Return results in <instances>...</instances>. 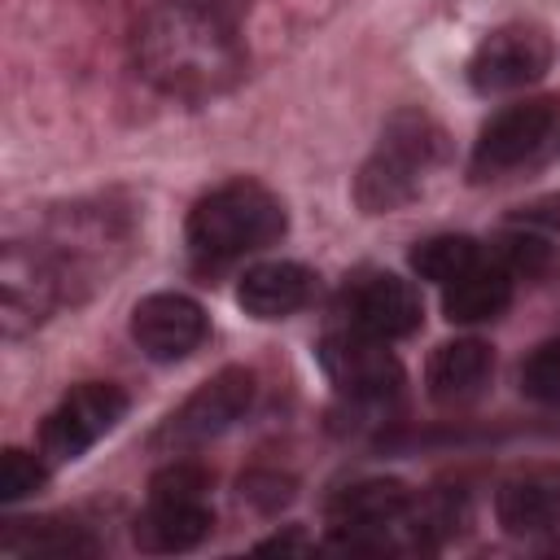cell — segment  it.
I'll return each instance as SVG.
<instances>
[{"mask_svg": "<svg viewBox=\"0 0 560 560\" xmlns=\"http://www.w3.org/2000/svg\"><path fill=\"white\" fill-rule=\"evenodd\" d=\"M131 52L140 79L179 101H210L245 79V44L236 39L232 18L188 4L144 13Z\"/></svg>", "mask_w": 560, "mask_h": 560, "instance_id": "cell-1", "label": "cell"}, {"mask_svg": "<svg viewBox=\"0 0 560 560\" xmlns=\"http://www.w3.org/2000/svg\"><path fill=\"white\" fill-rule=\"evenodd\" d=\"M289 228V214L280 197L254 179H232L206 192L188 214V249L197 262H232L241 254H254L271 241H280Z\"/></svg>", "mask_w": 560, "mask_h": 560, "instance_id": "cell-2", "label": "cell"}, {"mask_svg": "<svg viewBox=\"0 0 560 560\" xmlns=\"http://www.w3.org/2000/svg\"><path fill=\"white\" fill-rule=\"evenodd\" d=\"M442 158V131L433 118L402 109L385 122L381 144L372 149V158L363 162L359 179H354V201L363 214H389L398 206H407L424 175L438 166Z\"/></svg>", "mask_w": 560, "mask_h": 560, "instance_id": "cell-3", "label": "cell"}, {"mask_svg": "<svg viewBox=\"0 0 560 560\" xmlns=\"http://www.w3.org/2000/svg\"><path fill=\"white\" fill-rule=\"evenodd\" d=\"M214 525L210 512V472L192 459H175L149 477V503L136 516L140 551H192Z\"/></svg>", "mask_w": 560, "mask_h": 560, "instance_id": "cell-4", "label": "cell"}, {"mask_svg": "<svg viewBox=\"0 0 560 560\" xmlns=\"http://www.w3.org/2000/svg\"><path fill=\"white\" fill-rule=\"evenodd\" d=\"M411 521H416V503L398 477L354 481L328 503L332 538L346 551H385V547H394V534H407V542L424 547V529H433V525L429 521L411 525Z\"/></svg>", "mask_w": 560, "mask_h": 560, "instance_id": "cell-5", "label": "cell"}, {"mask_svg": "<svg viewBox=\"0 0 560 560\" xmlns=\"http://www.w3.org/2000/svg\"><path fill=\"white\" fill-rule=\"evenodd\" d=\"M70 267L48 245L9 241L0 258V324L4 337H22L39 328L66 298H70Z\"/></svg>", "mask_w": 560, "mask_h": 560, "instance_id": "cell-6", "label": "cell"}, {"mask_svg": "<svg viewBox=\"0 0 560 560\" xmlns=\"http://www.w3.org/2000/svg\"><path fill=\"white\" fill-rule=\"evenodd\" d=\"M127 416V394L114 381H83L74 385L39 429V455L48 464H74L88 455L118 420Z\"/></svg>", "mask_w": 560, "mask_h": 560, "instance_id": "cell-7", "label": "cell"}, {"mask_svg": "<svg viewBox=\"0 0 560 560\" xmlns=\"http://www.w3.org/2000/svg\"><path fill=\"white\" fill-rule=\"evenodd\" d=\"M249 402H254V372L249 368H223L206 385H197L179 402V411L166 416V424L158 429V442L175 446V451L201 446V442L228 433L249 411Z\"/></svg>", "mask_w": 560, "mask_h": 560, "instance_id": "cell-8", "label": "cell"}, {"mask_svg": "<svg viewBox=\"0 0 560 560\" xmlns=\"http://www.w3.org/2000/svg\"><path fill=\"white\" fill-rule=\"evenodd\" d=\"M315 354L324 376L354 402H389L402 389V363L394 359V350H385L381 337H368L359 328L328 332Z\"/></svg>", "mask_w": 560, "mask_h": 560, "instance_id": "cell-9", "label": "cell"}, {"mask_svg": "<svg viewBox=\"0 0 560 560\" xmlns=\"http://www.w3.org/2000/svg\"><path fill=\"white\" fill-rule=\"evenodd\" d=\"M551 70V39L538 26H499L468 57V83L481 96L516 92Z\"/></svg>", "mask_w": 560, "mask_h": 560, "instance_id": "cell-10", "label": "cell"}, {"mask_svg": "<svg viewBox=\"0 0 560 560\" xmlns=\"http://www.w3.org/2000/svg\"><path fill=\"white\" fill-rule=\"evenodd\" d=\"M337 311L346 315L350 328H359L368 337H381V341L407 337L424 319L416 284L394 276V271H359V276H350L341 298H337Z\"/></svg>", "mask_w": 560, "mask_h": 560, "instance_id": "cell-11", "label": "cell"}, {"mask_svg": "<svg viewBox=\"0 0 560 560\" xmlns=\"http://www.w3.org/2000/svg\"><path fill=\"white\" fill-rule=\"evenodd\" d=\"M556 127V105L551 101H516L508 109H499L481 131H477V144H472V175L486 179V175H499L508 166H521L529 153L542 149V140L551 136Z\"/></svg>", "mask_w": 560, "mask_h": 560, "instance_id": "cell-12", "label": "cell"}, {"mask_svg": "<svg viewBox=\"0 0 560 560\" xmlns=\"http://www.w3.org/2000/svg\"><path fill=\"white\" fill-rule=\"evenodd\" d=\"M206 332L210 319L188 293H149L131 311V341L158 363L188 359L206 341Z\"/></svg>", "mask_w": 560, "mask_h": 560, "instance_id": "cell-13", "label": "cell"}, {"mask_svg": "<svg viewBox=\"0 0 560 560\" xmlns=\"http://www.w3.org/2000/svg\"><path fill=\"white\" fill-rule=\"evenodd\" d=\"M311 293H315L311 267L289 262V258H280V262H258V267H249V271L241 276V284H236V302H241V311L254 315V319H289L293 311H302V306L311 302Z\"/></svg>", "mask_w": 560, "mask_h": 560, "instance_id": "cell-14", "label": "cell"}, {"mask_svg": "<svg viewBox=\"0 0 560 560\" xmlns=\"http://www.w3.org/2000/svg\"><path fill=\"white\" fill-rule=\"evenodd\" d=\"M490 368H494L490 346L477 337H459V341H442L429 354L424 381H429V394L438 402H464L490 381Z\"/></svg>", "mask_w": 560, "mask_h": 560, "instance_id": "cell-15", "label": "cell"}, {"mask_svg": "<svg viewBox=\"0 0 560 560\" xmlns=\"http://www.w3.org/2000/svg\"><path fill=\"white\" fill-rule=\"evenodd\" d=\"M512 302V271H503L494 258H481L459 280L442 284V311L451 324H486L499 319Z\"/></svg>", "mask_w": 560, "mask_h": 560, "instance_id": "cell-16", "label": "cell"}, {"mask_svg": "<svg viewBox=\"0 0 560 560\" xmlns=\"http://www.w3.org/2000/svg\"><path fill=\"white\" fill-rule=\"evenodd\" d=\"M494 512L508 534H551L560 529V486L547 477H516L499 490Z\"/></svg>", "mask_w": 560, "mask_h": 560, "instance_id": "cell-17", "label": "cell"}, {"mask_svg": "<svg viewBox=\"0 0 560 560\" xmlns=\"http://www.w3.org/2000/svg\"><path fill=\"white\" fill-rule=\"evenodd\" d=\"M9 556H92V538L61 521H13L0 538Z\"/></svg>", "mask_w": 560, "mask_h": 560, "instance_id": "cell-18", "label": "cell"}, {"mask_svg": "<svg viewBox=\"0 0 560 560\" xmlns=\"http://www.w3.org/2000/svg\"><path fill=\"white\" fill-rule=\"evenodd\" d=\"M477 262H481V245L472 236H429L411 249V271L433 284H451Z\"/></svg>", "mask_w": 560, "mask_h": 560, "instance_id": "cell-19", "label": "cell"}, {"mask_svg": "<svg viewBox=\"0 0 560 560\" xmlns=\"http://www.w3.org/2000/svg\"><path fill=\"white\" fill-rule=\"evenodd\" d=\"M521 389L538 402L560 407V337L542 341L525 363H521Z\"/></svg>", "mask_w": 560, "mask_h": 560, "instance_id": "cell-20", "label": "cell"}, {"mask_svg": "<svg viewBox=\"0 0 560 560\" xmlns=\"http://www.w3.org/2000/svg\"><path fill=\"white\" fill-rule=\"evenodd\" d=\"M490 258L503 267V271H512V280L516 276H538L542 267H547V241L542 236H534V232H503L499 241H494V249H490Z\"/></svg>", "mask_w": 560, "mask_h": 560, "instance_id": "cell-21", "label": "cell"}, {"mask_svg": "<svg viewBox=\"0 0 560 560\" xmlns=\"http://www.w3.org/2000/svg\"><path fill=\"white\" fill-rule=\"evenodd\" d=\"M44 481H48V459H35L31 451H18V446H9L0 455V499L4 503L35 494Z\"/></svg>", "mask_w": 560, "mask_h": 560, "instance_id": "cell-22", "label": "cell"}, {"mask_svg": "<svg viewBox=\"0 0 560 560\" xmlns=\"http://www.w3.org/2000/svg\"><path fill=\"white\" fill-rule=\"evenodd\" d=\"M171 4H188V9H206V13H223V18H232V13H241L249 0H171Z\"/></svg>", "mask_w": 560, "mask_h": 560, "instance_id": "cell-23", "label": "cell"}, {"mask_svg": "<svg viewBox=\"0 0 560 560\" xmlns=\"http://www.w3.org/2000/svg\"><path fill=\"white\" fill-rule=\"evenodd\" d=\"M525 219H529V223H551V228H560V197H547V201L529 206Z\"/></svg>", "mask_w": 560, "mask_h": 560, "instance_id": "cell-24", "label": "cell"}]
</instances>
